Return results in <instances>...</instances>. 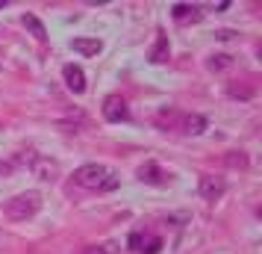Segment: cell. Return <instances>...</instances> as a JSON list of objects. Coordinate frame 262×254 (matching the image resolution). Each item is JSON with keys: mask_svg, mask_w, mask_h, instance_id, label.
Returning <instances> with one entry per match:
<instances>
[{"mask_svg": "<svg viewBox=\"0 0 262 254\" xmlns=\"http://www.w3.org/2000/svg\"><path fill=\"white\" fill-rule=\"evenodd\" d=\"M74 181L85 186V189H97V192H112L118 189V174L112 169H106L103 163H85L74 171Z\"/></svg>", "mask_w": 262, "mask_h": 254, "instance_id": "cell-1", "label": "cell"}, {"mask_svg": "<svg viewBox=\"0 0 262 254\" xmlns=\"http://www.w3.org/2000/svg\"><path fill=\"white\" fill-rule=\"evenodd\" d=\"M171 15H174V21H180V24L201 21V6H194V3H174L171 6Z\"/></svg>", "mask_w": 262, "mask_h": 254, "instance_id": "cell-7", "label": "cell"}, {"mask_svg": "<svg viewBox=\"0 0 262 254\" xmlns=\"http://www.w3.org/2000/svg\"><path fill=\"white\" fill-rule=\"evenodd\" d=\"M227 92H230V97H242V101H248V97H253L256 89H253V86H230Z\"/></svg>", "mask_w": 262, "mask_h": 254, "instance_id": "cell-14", "label": "cell"}, {"mask_svg": "<svg viewBox=\"0 0 262 254\" xmlns=\"http://www.w3.org/2000/svg\"><path fill=\"white\" fill-rule=\"evenodd\" d=\"M139 178H142L144 183H154V186H162V183H165V174H162V169H159L156 163H144L142 169H139Z\"/></svg>", "mask_w": 262, "mask_h": 254, "instance_id": "cell-10", "label": "cell"}, {"mask_svg": "<svg viewBox=\"0 0 262 254\" xmlns=\"http://www.w3.org/2000/svg\"><path fill=\"white\" fill-rule=\"evenodd\" d=\"M62 77H65V86L71 89L74 95H83L85 92V74L80 65H74V62H68L65 68H62Z\"/></svg>", "mask_w": 262, "mask_h": 254, "instance_id": "cell-6", "label": "cell"}, {"mask_svg": "<svg viewBox=\"0 0 262 254\" xmlns=\"http://www.w3.org/2000/svg\"><path fill=\"white\" fill-rule=\"evenodd\" d=\"M103 119L112 121V124H118V121H127V119H130L127 101H124L121 95H106V101H103Z\"/></svg>", "mask_w": 262, "mask_h": 254, "instance_id": "cell-3", "label": "cell"}, {"mask_svg": "<svg viewBox=\"0 0 262 254\" xmlns=\"http://www.w3.org/2000/svg\"><path fill=\"white\" fill-rule=\"evenodd\" d=\"M3 6H6V0H0V9H3Z\"/></svg>", "mask_w": 262, "mask_h": 254, "instance_id": "cell-21", "label": "cell"}, {"mask_svg": "<svg viewBox=\"0 0 262 254\" xmlns=\"http://www.w3.org/2000/svg\"><path fill=\"white\" fill-rule=\"evenodd\" d=\"M203 130H206V119L203 115H183V133H189V136H201Z\"/></svg>", "mask_w": 262, "mask_h": 254, "instance_id": "cell-11", "label": "cell"}, {"mask_svg": "<svg viewBox=\"0 0 262 254\" xmlns=\"http://www.w3.org/2000/svg\"><path fill=\"white\" fill-rule=\"evenodd\" d=\"M198 192H201V198H206V201H218V198L227 192V183H224V178L203 174L201 183H198Z\"/></svg>", "mask_w": 262, "mask_h": 254, "instance_id": "cell-5", "label": "cell"}, {"mask_svg": "<svg viewBox=\"0 0 262 254\" xmlns=\"http://www.w3.org/2000/svg\"><path fill=\"white\" fill-rule=\"evenodd\" d=\"M230 65H233V56H227V53H215V56H209V62H206L209 71H224Z\"/></svg>", "mask_w": 262, "mask_h": 254, "instance_id": "cell-13", "label": "cell"}, {"mask_svg": "<svg viewBox=\"0 0 262 254\" xmlns=\"http://www.w3.org/2000/svg\"><path fill=\"white\" fill-rule=\"evenodd\" d=\"M21 24H24L27 30H30V33L38 38V42H45V38H48V30H45V24L38 21L36 15H24V18H21Z\"/></svg>", "mask_w": 262, "mask_h": 254, "instance_id": "cell-12", "label": "cell"}, {"mask_svg": "<svg viewBox=\"0 0 262 254\" xmlns=\"http://www.w3.org/2000/svg\"><path fill=\"white\" fill-rule=\"evenodd\" d=\"M142 240H144V237L139 233V230H133V233H130V248H133V251H142Z\"/></svg>", "mask_w": 262, "mask_h": 254, "instance_id": "cell-16", "label": "cell"}, {"mask_svg": "<svg viewBox=\"0 0 262 254\" xmlns=\"http://www.w3.org/2000/svg\"><path fill=\"white\" fill-rule=\"evenodd\" d=\"M30 171L38 181H56L59 178V163L50 157H30Z\"/></svg>", "mask_w": 262, "mask_h": 254, "instance_id": "cell-4", "label": "cell"}, {"mask_svg": "<svg viewBox=\"0 0 262 254\" xmlns=\"http://www.w3.org/2000/svg\"><path fill=\"white\" fill-rule=\"evenodd\" d=\"M218 38H221V42H227V38H233V33H230V30H221V33H218Z\"/></svg>", "mask_w": 262, "mask_h": 254, "instance_id": "cell-19", "label": "cell"}, {"mask_svg": "<svg viewBox=\"0 0 262 254\" xmlns=\"http://www.w3.org/2000/svg\"><path fill=\"white\" fill-rule=\"evenodd\" d=\"M159 248H162V240L156 237V240L147 242V248H142V251H144V254H159Z\"/></svg>", "mask_w": 262, "mask_h": 254, "instance_id": "cell-17", "label": "cell"}, {"mask_svg": "<svg viewBox=\"0 0 262 254\" xmlns=\"http://www.w3.org/2000/svg\"><path fill=\"white\" fill-rule=\"evenodd\" d=\"M227 163H230L233 169H245V166H248V157H245V154H238V157H236V151H233V154L227 157Z\"/></svg>", "mask_w": 262, "mask_h": 254, "instance_id": "cell-15", "label": "cell"}, {"mask_svg": "<svg viewBox=\"0 0 262 254\" xmlns=\"http://www.w3.org/2000/svg\"><path fill=\"white\" fill-rule=\"evenodd\" d=\"M6 174H12V163H3L0 160V178H6Z\"/></svg>", "mask_w": 262, "mask_h": 254, "instance_id": "cell-18", "label": "cell"}, {"mask_svg": "<svg viewBox=\"0 0 262 254\" xmlns=\"http://www.w3.org/2000/svg\"><path fill=\"white\" fill-rule=\"evenodd\" d=\"M89 254H109V248H106V251H97V248H95V251H89Z\"/></svg>", "mask_w": 262, "mask_h": 254, "instance_id": "cell-20", "label": "cell"}, {"mask_svg": "<svg viewBox=\"0 0 262 254\" xmlns=\"http://www.w3.org/2000/svg\"><path fill=\"white\" fill-rule=\"evenodd\" d=\"M71 48L77 50V53H83V56H97V53L103 50V42H100V38H74Z\"/></svg>", "mask_w": 262, "mask_h": 254, "instance_id": "cell-8", "label": "cell"}, {"mask_svg": "<svg viewBox=\"0 0 262 254\" xmlns=\"http://www.w3.org/2000/svg\"><path fill=\"white\" fill-rule=\"evenodd\" d=\"M168 56H171V45H168V36H162V33H159L156 45L150 48V53H147V60L159 65V62H168Z\"/></svg>", "mask_w": 262, "mask_h": 254, "instance_id": "cell-9", "label": "cell"}, {"mask_svg": "<svg viewBox=\"0 0 262 254\" xmlns=\"http://www.w3.org/2000/svg\"><path fill=\"white\" fill-rule=\"evenodd\" d=\"M38 210H41V195L30 189V192H21L6 201L3 204V216L12 219V222H27V219L36 216Z\"/></svg>", "mask_w": 262, "mask_h": 254, "instance_id": "cell-2", "label": "cell"}]
</instances>
